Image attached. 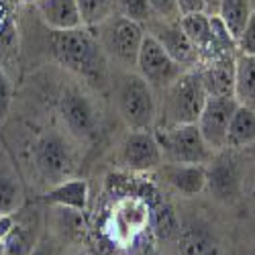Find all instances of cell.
<instances>
[{
  "label": "cell",
  "mask_w": 255,
  "mask_h": 255,
  "mask_svg": "<svg viewBox=\"0 0 255 255\" xmlns=\"http://www.w3.org/2000/svg\"><path fill=\"white\" fill-rule=\"evenodd\" d=\"M131 255H159V253H157V249L153 245H139V247L133 249Z\"/></svg>",
  "instance_id": "obj_33"
},
{
  "label": "cell",
  "mask_w": 255,
  "mask_h": 255,
  "mask_svg": "<svg viewBox=\"0 0 255 255\" xmlns=\"http://www.w3.org/2000/svg\"><path fill=\"white\" fill-rule=\"evenodd\" d=\"M237 106H239V102L235 96L208 98L198 121H196V127H198L202 139L215 153L227 149L229 125H231L233 115L237 111Z\"/></svg>",
  "instance_id": "obj_10"
},
{
  "label": "cell",
  "mask_w": 255,
  "mask_h": 255,
  "mask_svg": "<svg viewBox=\"0 0 255 255\" xmlns=\"http://www.w3.org/2000/svg\"><path fill=\"white\" fill-rule=\"evenodd\" d=\"M94 29L106 59L121 66L123 70H131L137 63L143 37L147 33L145 25L115 12Z\"/></svg>",
  "instance_id": "obj_4"
},
{
  "label": "cell",
  "mask_w": 255,
  "mask_h": 255,
  "mask_svg": "<svg viewBox=\"0 0 255 255\" xmlns=\"http://www.w3.org/2000/svg\"><path fill=\"white\" fill-rule=\"evenodd\" d=\"M149 6H151V18H163V20L180 18L178 0H149Z\"/></svg>",
  "instance_id": "obj_29"
},
{
  "label": "cell",
  "mask_w": 255,
  "mask_h": 255,
  "mask_svg": "<svg viewBox=\"0 0 255 255\" xmlns=\"http://www.w3.org/2000/svg\"><path fill=\"white\" fill-rule=\"evenodd\" d=\"M72 255H86V253H84V251H76V253H72Z\"/></svg>",
  "instance_id": "obj_37"
},
{
  "label": "cell",
  "mask_w": 255,
  "mask_h": 255,
  "mask_svg": "<svg viewBox=\"0 0 255 255\" xmlns=\"http://www.w3.org/2000/svg\"><path fill=\"white\" fill-rule=\"evenodd\" d=\"M88 184L84 178H68L55 186H51L43 200L57 206V208H70L78 212H86L88 208Z\"/></svg>",
  "instance_id": "obj_17"
},
{
  "label": "cell",
  "mask_w": 255,
  "mask_h": 255,
  "mask_svg": "<svg viewBox=\"0 0 255 255\" xmlns=\"http://www.w3.org/2000/svg\"><path fill=\"white\" fill-rule=\"evenodd\" d=\"M115 12L141 25L151 18L149 0H115Z\"/></svg>",
  "instance_id": "obj_27"
},
{
  "label": "cell",
  "mask_w": 255,
  "mask_h": 255,
  "mask_svg": "<svg viewBox=\"0 0 255 255\" xmlns=\"http://www.w3.org/2000/svg\"><path fill=\"white\" fill-rule=\"evenodd\" d=\"M198 74L208 98L233 96V90H235V59L233 57L208 59L206 68L198 70Z\"/></svg>",
  "instance_id": "obj_14"
},
{
  "label": "cell",
  "mask_w": 255,
  "mask_h": 255,
  "mask_svg": "<svg viewBox=\"0 0 255 255\" xmlns=\"http://www.w3.org/2000/svg\"><path fill=\"white\" fill-rule=\"evenodd\" d=\"M149 227H151L153 237L159 241H165V243L178 241L180 229H182L174 206L167 202H161V200L149 208Z\"/></svg>",
  "instance_id": "obj_21"
},
{
  "label": "cell",
  "mask_w": 255,
  "mask_h": 255,
  "mask_svg": "<svg viewBox=\"0 0 255 255\" xmlns=\"http://www.w3.org/2000/svg\"><path fill=\"white\" fill-rule=\"evenodd\" d=\"M251 8H253V14H255V0H251Z\"/></svg>",
  "instance_id": "obj_36"
},
{
  "label": "cell",
  "mask_w": 255,
  "mask_h": 255,
  "mask_svg": "<svg viewBox=\"0 0 255 255\" xmlns=\"http://www.w3.org/2000/svg\"><path fill=\"white\" fill-rule=\"evenodd\" d=\"M80 16H82V25L94 29L98 27L102 20L115 14V0H76Z\"/></svg>",
  "instance_id": "obj_25"
},
{
  "label": "cell",
  "mask_w": 255,
  "mask_h": 255,
  "mask_svg": "<svg viewBox=\"0 0 255 255\" xmlns=\"http://www.w3.org/2000/svg\"><path fill=\"white\" fill-rule=\"evenodd\" d=\"M163 161L169 163H200L206 165L215 151L202 139L196 123L194 125H172V127H157L153 131Z\"/></svg>",
  "instance_id": "obj_6"
},
{
  "label": "cell",
  "mask_w": 255,
  "mask_h": 255,
  "mask_svg": "<svg viewBox=\"0 0 255 255\" xmlns=\"http://www.w3.org/2000/svg\"><path fill=\"white\" fill-rule=\"evenodd\" d=\"M135 68H137V74L149 84L155 92H163L169 84L176 82L186 72L149 33H145V37H143Z\"/></svg>",
  "instance_id": "obj_9"
},
{
  "label": "cell",
  "mask_w": 255,
  "mask_h": 255,
  "mask_svg": "<svg viewBox=\"0 0 255 255\" xmlns=\"http://www.w3.org/2000/svg\"><path fill=\"white\" fill-rule=\"evenodd\" d=\"M12 4H37L39 0H10Z\"/></svg>",
  "instance_id": "obj_35"
},
{
  "label": "cell",
  "mask_w": 255,
  "mask_h": 255,
  "mask_svg": "<svg viewBox=\"0 0 255 255\" xmlns=\"http://www.w3.org/2000/svg\"><path fill=\"white\" fill-rule=\"evenodd\" d=\"M215 255H221V253H215Z\"/></svg>",
  "instance_id": "obj_38"
},
{
  "label": "cell",
  "mask_w": 255,
  "mask_h": 255,
  "mask_svg": "<svg viewBox=\"0 0 255 255\" xmlns=\"http://www.w3.org/2000/svg\"><path fill=\"white\" fill-rule=\"evenodd\" d=\"M204 4H206V12H208V14H217L221 0H204Z\"/></svg>",
  "instance_id": "obj_34"
},
{
  "label": "cell",
  "mask_w": 255,
  "mask_h": 255,
  "mask_svg": "<svg viewBox=\"0 0 255 255\" xmlns=\"http://www.w3.org/2000/svg\"><path fill=\"white\" fill-rule=\"evenodd\" d=\"M0 251L2 255H33V239L27 227L14 223L8 235L0 241Z\"/></svg>",
  "instance_id": "obj_26"
},
{
  "label": "cell",
  "mask_w": 255,
  "mask_h": 255,
  "mask_svg": "<svg viewBox=\"0 0 255 255\" xmlns=\"http://www.w3.org/2000/svg\"><path fill=\"white\" fill-rule=\"evenodd\" d=\"M31 157H33V165L37 169V174L49 186H55L63 180L72 178L76 167L72 143L57 131L41 133L33 143Z\"/></svg>",
  "instance_id": "obj_5"
},
{
  "label": "cell",
  "mask_w": 255,
  "mask_h": 255,
  "mask_svg": "<svg viewBox=\"0 0 255 255\" xmlns=\"http://www.w3.org/2000/svg\"><path fill=\"white\" fill-rule=\"evenodd\" d=\"M12 6L14 4L10 0H0V66L16 51V43H18L16 18Z\"/></svg>",
  "instance_id": "obj_23"
},
{
  "label": "cell",
  "mask_w": 255,
  "mask_h": 255,
  "mask_svg": "<svg viewBox=\"0 0 255 255\" xmlns=\"http://www.w3.org/2000/svg\"><path fill=\"white\" fill-rule=\"evenodd\" d=\"M57 113L72 139L88 143L96 137L100 129V109L88 92L76 86L66 88L59 96Z\"/></svg>",
  "instance_id": "obj_7"
},
{
  "label": "cell",
  "mask_w": 255,
  "mask_h": 255,
  "mask_svg": "<svg viewBox=\"0 0 255 255\" xmlns=\"http://www.w3.org/2000/svg\"><path fill=\"white\" fill-rule=\"evenodd\" d=\"M12 80L8 78L6 70L0 66V123H4L8 113H10V106H12Z\"/></svg>",
  "instance_id": "obj_28"
},
{
  "label": "cell",
  "mask_w": 255,
  "mask_h": 255,
  "mask_svg": "<svg viewBox=\"0 0 255 255\" xmlns=\"http://www.w3.org/2000/svg\"><path fill=\"white\" fill-rule=\"evenodd\" d=\"M255 143V109L239 104L227 133V149H241Z\"/></svg>",
  "instance_id": "obj_19"
},
{
  "label": "cell",
  "mask_w": 255,
  "mask_h": 255,
  "mask_svg": "<svg viewBox=\"0 0 255 255\" xmlns=\"http://www.w3.org/2000/svg\"><path fill=\"white\" fill-rule=\"evenodd\" d=\"M49 51L61 68L100 88L109 80V59H106L96 33L88 27L49 33Z\"/></svg>",
  "instance_id": "obj_1"
},
{
  "label": "cell",
  "mask_w": 255,
  "mask_h": 255,
  "mask_svg": "<svg viewBox=\"0 0 255 255\" xmlns=\"http://www.w3.org/2000/svg\"><path fill=\"white\" fill-rule=\"evenodd\" d=\"M180 16L182 14H194V12H206L204 0H178Z\"/></svg>",
  "instance_id": "obj_31"
},
{
  "label": "cell",
  "mask_w": 255,
  "mask_h": 255,
  "mask_svg": "<svg viewBox=\"0 0 255 255\" xmlns=\"http://www.w3.org/2000/svg\"><path fill=\"white\" fill-rule=\"evenodd\" d=\"M217 14L225 23V27L229 29L231 37L237 41L253 14L251 0H221Z\"/></svg>",
  "instance_id": "obj_22"
},
{
  "label": "cell",
  "mask_w": 255,
  "mask_h": 255,
  "mask_svg": "<svg viewBox=\"0 0 255 255\" xmlns=\"http://www.w3.org/2000/svg\"><path fill=\"white\" fill-rule=\"evenodd\" d=\"M159 176L184 198H194L206 190V165L200 163H161Z\"/></svg>",
  "instance_id": "obj_13"
},
{
  "label": "cell",
  "mask_w": 255,
  "mask_h": 255,
  "mask_svg": "<svg viewBox=\"0 0 255 255\" xmlns=\"http://www.w3.org/2000/svg\"><path fill=\"white\" fill-rule=\"evenodd\" d=\"M115 104L129 131H151L157 119L155 90L139 74L125 70L115 84Z\"/></svg>",
  "instance_id": "obj_2"
},
{
  "label": "cell",
  "mask_w": 255,
  "mask_h": 255,
  "mask_svg": "<svg viewBox=\"0 0 255 255\" xmlns=\"http://www.w3.org/2000/svg\"><path fill=\"white\" fill-rule=\"evenodd\" d=\"M208 100L198 70H186L163 90L161 127L194 125Z\"/></svg>",
  "instance_id": "obj_3"
},
{
  "label": "cell",
  "mask_w": 255,
  "mask_h": 255,
  "mask_svg": "<svg viewBox=\"0 0 255 255\" xmlns=\"http://www.w3.org/2000/svg\"><path fill=\"white\" fill-rule=\"evenodd\" d=\"M147 33L178 61L184 70H194L200 61V53L194 43L184 33L180 18L178 20H163V18H149L147 20Z\"/></svg>",
  "instance_id": "obj_11"
},
{
  "label": "cell",
  "mask_w": 255,
  "mask_h": 255,
  "mask_svg": "<svg viewBox=\"0 0 255 255\" xmlns=\"http://www.w3.org/2000/svg\"><path fill=\"white\" fill-rule=\"evenodd\" d=\"M237 49L247 55H255V14H251L249 23L245 25L243 33L237 39Z\"/></svg>",
  "instance_id": "obj_30"
},
{
  "label": "cell",
  "mask_w": 255,
  "mask_h": 255,
  "mask_svg": "<svg viewBox=\"0 0 255 255\" xmlns=\"http://www.w3.org/2000/svg\"><path fill=\"white\" fill-rule=\"evenodd\" d=\"M119 161L131 172H153L163 163V153L151 131H129L119 145Z\"/></svg>",
  "instance_id": "obj_12"
},
{
  "label": "cell",
  "mask_w": 255,
  "mask_h": 255,
  "mask_svg": "<svg viewBox=\"0 0 255 255\" xmlns=\"http://www.w3.org/2000/svg\"><path fill=\"white\" fill-rule=\"evenodd\" d=\"M25 202V190L20 180L6 169H0V217L14 215Z\"/></svg>",
  "instance_id": "obj_24"
},
{
  "label": "cell",
  "mask_w": 255,
  "mask_h": 255,
  "mask_svg": "<svg viewBox=\"0 0 255 255\" xmlns=\"http://www.w3.org/2000/svg\"><path fill=\"white\" fill-rule=\"evenodd\" d=\"M239 104L255 109V55L239 53L235 57V90Z\"/></svg>",
  "instance_id": "obj_20"
},
{
  "label": "cell",
  "mask_w": 255,
  "mask_h": 255,
  "mask_svg": "<svg viewBox=\"0 0 255 255\" xmlns=\"http://www.w3.org/2000/svg\"><path fill=\"white\" fill-rule=\"evenodd\" d=\"M206 192L221 204L239 200L243 192V167L229 149L217 151L206 163Z\"/></svg>",
  "instance_id": "obj_8"
},
{
  "label": "cell",
  "mask_w": 255,
  "mask_h": 255,
  "mask_svg": "<svg viewBox=\"0 0 255 255\" xmlns=\"http://www.w3.org/2000/svg\"><path fill=\"white\" fill-rule=\"evenodd\" d=\"M12 225H14L12 215H2V217H0V241L8 235V231L12 229Z\"/></svg>",
  "instance_id": "obj_32"
},
{
  "label": "cell",
  "mask_w": 255,
  "mask_h": 255,
  "mask_svg": "<svg viewBox=\"0 0 255 255\" xmlns=\"http://www.w3.org/2000/svg\"><path fill=\"white\" fill-rule=\"evenodd\" d=\"M178 247L182 255H215L219 253V245L212 237V233L202 225H184L180 229Z\"/></svg>",
  "instance_id": "obj_18"
},
{
  "label": "cell",
  "mask_w": 255,
  "mask_h": 255,
  "mask_svg": "<svg viewBox=\"0 0 255 255\" xmlns=\"http://www.w3.org/2000/svg\"><path fill=\"white\" fill-rule=\"evenodd\" d=\"M180 25L188 39L194 43V47L202 57L208 59H219V57H233V55H223L217 47L215 35H212L210 27V14L208 12H194V14H182L180 16Z\"/></svg>",
  "instance_id": "obj_15"
},
{
  "label": "cell",
  "mask_w": 255,
  "mask_h": 255,
  "mask_svg": "<svg viewBox=\"0 0 255 255\" xmlns=\"http://www.w3.org/2000/svg\"><path fill=\"white\" fill-rule=\"evenodd\" d=\"M35 8L49 31H70L84 27L76 0H39Z\"/></svg>",
  "instance_id": "obj_16"
}]
</instances>
